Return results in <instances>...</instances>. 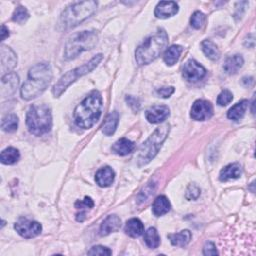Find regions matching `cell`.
I'll list each match as a JSON object with an SVG mask.
<instances>
[{"label":"cell","instance_id":"484cf974","mask_svg":"<svg viewBox=\"0 0 256 256\" xmlns=\"http://www.w3.org/2000/svg\"><path fill=\"white\" fill-rule=\"evenodd\" d=\"M20 158V153L18 149H16L14 147H8L4 149L1 152V155H0V160L3 164L11 165L16 163Z\"/></svg>","mask_w":256,"mask_h":256},{"label":"cell","instance_id":"7c38bea8","mask_svg":"<svg viewBox=\"0 0 256 256\" xmlns=\"http://www.w3.org/2000/svg\"><path fill=\"white\" fill-rule=\"evenodd\" d=\"M169 116V108L165 105L152 106L145 112V117L148 122L152 124H158L166 120Z\"/></svg>","mask_w":256,"mask_h":256},{"label":"cell","instance_id":"603a6c76","mask_svg":"<svg viewBox=\"0 0 256 256\" xmlns=\"http://www.w3.org/2000/svg\"><path fill=\"white\" fill-rule=\"evenodd\" d=\"M170 202L164 195L158 196L152 204V212L155 216H162L170 210Z\"/></svg>","mask_w":256,"mask_h":256},{"label":"cell","instance_id":"5b68a950","mask_svg":"<svg viewBox=\"0 0 256 256\" xmlns=\"http://www.w3.org/2000/svg\"><path fill=\"white\" fill-rule=\"evenodd\" d=\"M28 130L36 136L48 133L52 127V115L46 104H34L30 106L26 115Z\"/></svg>","mask_w":256,"mask_h":256},{"label":"cell","instance_id":"9c48e42d","mask_svg":"<svg viewBox=\"0 0 256 256\" xmlns=\"http://www.w3.org/2000/svg\"><path fill=\"white\" fill-rule=\"evenodd\" d=\"M14 229L24 238H33L40 234L42 226L37 221L29 220L27 218H20L14 224Z\"/></svg>","mask_w":256,"mask_h":256},{"label":"cell","instance_id":"7a4b0ae2","mask_svg":"<svg viewBox=\"0 0 256 256\" xmlns=\"http://www.w3.org/2000/svg\"><path fill=\"white\" fill-rule=\"evenodd\" d=\"M102 96L98 91L91 92L74 110V120L78 127L91 128L100 118L102 112Z\"/></svg>","mask_w":256,"mask_h":256},{"label":"cell","instance_id":"e0dca14e","mask_svg":"<svg viewBox=\"0 0 256 256\" xmlns=\"http://www.w3.org/2000/svg\"><path fill=\"white\" fill-rule=\"evenodd\" d=\"M114 176L115 174L113 169L111 167L106 166L98 170L95 176V180L100 187H108L112 184L114 180Z\"/></svg>","mask_w":256,"mask_h":256},{"label":"cell","instance_id":"d590c367","mask_svg":"<svg viewBox=\"0 0 256 256\" xmlns=\"http://www.w3.org/2000/svg\"><path fill=\"white\" fill-rule=\"evenodd\" d=\"M94 206V202L92 200V198L86 196L84 198V200H81V201H77L75 203V207L77 209H80V210H84V209H90Z\"/></svg>","mask_w":256,"mask_h":256},{"label":"cell","instance_id":"52a82bcc","mask_svg":"<svg viewBox=\"0 0 256 256\" xmlns=\"http://www.w3.org/2000/svg\"><path fill=\"white\" fill-rule=\"evenodd\" d=\"M169 133V125L164 124L153 132L149 138L141 145L138 153V164L145 165L156 156L162 143L165 141Z\"/></svg>","mask_w":256,"mask_h":256},{"label":"cell","instance_id":"e575fe53","mask_svg":"<svg viewBox=\"0 0 256 256\" xmlns=\"http://www.w3.org/2000/svg\"><path fill=\"white\" fill-rule=\"evenodd\" d=\"M89 255H101V256H105V255H111L112 251L104 246H101V245H97V246H93L89 251H88Z\"/></svg>","mask_w":256,"mask_h":256},{"label":"cell","instance_id":"4dcf8cb0","mask_svg":"<svg viewBox=\"0 0 256 256\" xmlns=\"http://www.w3.org/2000/svg\"><path fill=\"white\" fill-rule=\"evenodd\" d=\"M28 18H29V13H28L27 9L25 7H22V6L17 7L14 10L13 15H12V20L14 22L19 23V24L26 22Z\"/></svg>","mask_w":256,"mask_h":256},{"label":"cell","instance_id":"1f68e13d","mask_svg":"<svg viewBox=\"0 0 256 256\" xmlns=\"http://www.w3.org/2000/svg\"><path fill=\"white\" fill-rule=\"evenodd\" d=\"M204 22H205V15H204L200 11H196L193 13V15L191 16L190 23L194 28H196V29L201 28L203 26Z\"/></svg>","mask_w":256,"mask_h":256},{"label":"cell","instance_id":"d4e9b609","mask_svg":"<svg viewBox=\"0 0 256 256\" xmlns=\"http://www.w3.org/2000/svg\"><path fill=\"white\" fill-rule=\"evenodd\" d=\"M118 121H119V114L117 111H113L109 113L105 119L103 126H102V132L107 136L112 135L117 128Z\"/></svg>","mask_w":256,"mask_h":256},{"label":"cell","instance_id":"ffe728a7","mask_svg":"<svg viewBox=\"0 0 256 256\" xmlns=\"http://www.w3.org/2000/svg\"><path fill=\"white\" fill-rule=\"evenodd\" d=\"M134 149V143L130 141L127 138H121L117 140L113 146H112V151L117 155L120 156H125L129 153H131Z\"/></svg>","mask_w":256,"mask_h":256},{"label":"cell","instance_id":"ab89813d","mask_svg":"<svg viewBox=\"0 0 256 256\" xmlns=\"http://www.w3.org/2000/svg\"><path fill=\"white\" fill-rule=\"evenodd\" d=\"M0 35H1V41H3L6 37L9 36V31L6 28L5 25H2L1 26V32H0Z\"/></svg>","mask_w":256,"mask_h":256},{"label":"cell","instance_id":"7402d4cb","mask_svg":"<svg viewBox=\"0 0 256 256\" xmlns=\"http://www.w3.org/2000/svg\"><path fill=\"white\" fill-rule=\"evenodd\" d=\"M191 237H192L191 232L187 229L182 230L179 233L168 235V238H169L170 242H171V244L174 246H179V247H183L188 244L191 240Z\"/></svg>","mask_w":256,"mask_h":256},{"label":"cell","instance_id":"d6986e66","mask_svg":"<svg viewBox=\"0 0 256 256\" xmlns=\"http://www.w3.org/2000/svg\"><path fill=\"white\" fill-rule=\"evenodd\" d=\"M247 107H248V101L246 99L241 100L229 109L227 113V117L230 119V120L239 121L240 119L243 118Z\"/></svg>","mask_w":256,"mask_h":256},{"label":"cell","instance_id":"8d00e7d4","mask_svg":"<svg viewBox=\"0 0 256 256\" xmlns=\"http://www.w3.org/2000/svg\"><path fill=\"white\" fill-rule=\"evenodd\" d=\"M203 254L204 255H216L218 254L215 245L212 242H207L203 248Z\"/></svg>","mask_w":256,"mask_h":256},{"label":"cell","instance_id":"8992f818","mask_svg":"<svg viewBox=\"0 0 256 256\" xmlns=\"http://www.w3.org/2000/svg\"><path fill=\"white\" fill-rule=\"evenodd\" d=\"M98 41V35L95 31L84 30L73 34L67 40L64 48V58L71 60L76 58L84 51L92 49Z\"/></svg>","mask_w":256,"mask_h":256},{"label":"cell","instance_id":"3957f363","mask_svg":"<svg viewBox=\"0 0 256 256\" xmlns=\"http://www.w3.org/2000/svg\"><path fill=\"white\" fill-rule=\"evenodd\" d=\"M168 36L164 29L160 28L157 32L148 37L135 51V59L139 65H146L155 60L167 45Z\"/></svg>","mask_w":256,"mask_h":256},{"label":"cell","instance_id":"5bb4252c","mask_svg":"<svg viewBox=\"0 0 256 256\" xmlns=\"http://www.w3.org/2000/svg\"><path fill=\"white\" fill-rule=\"evenodd\" d=\"M17 64L16 54L7 46L1 47V71L3 73L12 70Z\"/></svg>","mask_w":256,"mask_h":256},{"label":"cell","instance_id":"9a60e30c","mask_svg":"<svg viewBox=\"0 0 256 256\" xmlns=\"http://www.w3.org/2000/svg\"><path fill=\"white\" fill-rule=\"evenodd\" d=\"M120 226H121V219L115 214L109 215L103 220V222H102L100 226V230H99L100 235L102 236L108 235L112 232L117 231L119 228H120Z\"/></svg>","mask_w":256,"mask_h":256},{"label":"cell","instance_id":"8fae6325","mask_svg":"<svg viewBox=\"0 0 256 256\" xmlns=\"http://www.w3.org/2000/svg\"><path fill=\"white\" fill-rule=\"evenodd\" d=\"M213 114V107L211 103L207 100L199 99L194 102L191 108L190 116L193 120L204 121L209 119Z\"/></svg>","mask_w":256,"mask_h":256},{"label":"cell","instance_id":"4316f807","mask_svg":"<svg viewBox=\"0 0 256 256\" xmlns=\"http://www.w3.org/2000/svg\"><path fill=\"white\" fill-rule=\"evenodd\" d=\"M182 52V47L180 45H172L166 49L164 53V61L167 65H174Z\"/></svg>","mask_w":256,"mask_h":256},{"label":"cell","instance_id":"44dd1931","mask_svg":"<svg viewBox=\"0 0 256 256\" xmlns=\"http://www.w3.org/2000/svg\"><path fill=\"white\" fill-rule=\"evenodd\" d=\"M125 232L131 237H139L144 232V225L140 219L131 218L126 222Z\"/></svg>","mask_w":256,"mask_h":256},{"label":"cell","instance_id":"2e32d148","mask_svg":"<svg viewBox=\"0 0 256 256\" xmlns=\"http://www.w3.org/2000/svg\"><path fill=\"white\" fill-rule=\"evenodd\" d=\"M241 173H242V168L240 164L231 163L221 170L219 179L221 181H228V180L237 179L241 176Z\"/></svg>","mask_w":256,"mask_h":256},{"label":"cell","instance_id":"83f0119b","mask_svg":"<svg viewBox=\"0 0 256 256\" xmlns=\"http://www.w3.org/2000/svg\"><path fill=\"white\" fill-rule=\"evenodd\" d=\"M144 241L149 248H157L160 245V236L154 227H150L146 230Z\"/></svg>","mask_w":256,"mask_h":256},{"label":"cell","instance_id":"f35d334b","mask_svg":"<svg viewBox=\"0 0 256 256\" xmlns=\"http://www.w3.org/2000/svg\"><path fill=\"white\" fill-rule=\"evenodd\" d=\"M126 101H127V103L129 104V106H131L134 110H138L139 102H138L137 98L132 97V96H128V97H126Z\"/></svg>","mask_w":256,"mask_h":256},{"label":"cell","instance_id":"cb8c5ba5","mask_svg":"<svg viewBox=\"0 0 256 256\" xmlns=\"http://www.w3.org/2000/svg\"><path fill=\"white\" fill-rule=\"evenodd\" d=\"M244 59L241 55L236 54L226 59L224 63V70L228 74H235L243 66Z\"/></svg>","mask_w":256,"mask_h":256},{"label":"cell","instance_id":"f546056e","mask_svg":"<svg viewBox=\"0 0 256 256\" xmlns=\"http://www.w3.org/2000/svg\"><path fill=\"white\" fill-rule=\"evenodd\" d=\"M18 127V117L15 114H7L2 118L1 128L5 132H14Z\"/></svg>","mask_w":256,"mask_h":256},{"label":"cell","instance_id":"836d02e7","mask_svg":"<svg viewBox=\"0 0 256 256\" xmlns=\"http://www.w3.org/2000/svg\"><path fill=\"white\" fill-rule=\"evenodd\" d=\"M200 195V189L199 187L195 184H191L188 186V188L186 190V198L188 200H194L197 199Z\"/></svg>","mask_w":256,"mask_h":256},{"label":"cell","instance_id":"4fadbf2b","mask_svg":"<svg viewBox=\"0 0 256 256\" xmlns=\"http://www.w3.org/2000/svg\"><path fill=\"white\" fill-rule=\"evenodd\" d=\"M178 12V5L174 1H160L154 11L155 16L160 19H166Z\"/></svg>","mask_w":256,"mask_h":256},{"label":"cell","instance_id":"f1b7e54d","mask_svg":"<svg viewBox=\"0 0 256 256\" xmlns=\"http://www.w3.org/2000/svg\"><path fill=\"white\" fill-rule=\"evenodd\" d=\"M201 48L203 53L205 54L209 59L215 61L219 58L220 53L217 46L210 40H204L201 42Z\"/></svg>","mask_w":256,"mask_h":256},{"label":"cell","instance_id":"d6a6232c","mask_svg":"<svg viewBox=\"0 0 256 256\" xmlns=\"http://www.w3.org/2000/svg\"><path fill=\"white\" fill-rule=\"evenodd\" d=\"M233 99V95L229 90H223L217 97V104L219 106H226L228 105Z\"/></svg>","mask_w":256,"mask_h":256},{"label":"cell","instance_id":"74e56055","mask_svg":"<svg viewBox=\"0 0 256 256\" xmlns=\"http://www.w3.org/2000/svg\"><path fill=\"white\" fill-rule=\"evenodd\" d=\"M157 93L163 98H168L174 93V87H162L157 90Z\"/></svg>","mask_w":256,"mask_h":256},{"label":"cell","instance_id":"30bf717a","mask_svg":"<svg viewBox=\"0 0 256 256\" xmlns=\"http://www.w3.org/2000/svg\"><path fill=\"white\" fill-rule=\"evenodd\" d=\"M206 74V70L201 64H199L194 59H189L186 61L182 68V75L184 79L190 82H196L202 79Z\"/></svg>","mask_w":256,"mask_h":256},{"label":"cell","instance_id":"ac0fdd59","mask_svg":"<svg viewBox=\"0 0 256 256\" xmlns=\"http://www.w3.org/2000/svg\"><path fill=\"white\" fill-rule=\"evenodd\" d=\"M2 94L10 95L14 93L15 89L18 86L19 78L15 73H7L2 77Z\"/></svg>","mask_w":256,"mask_h":256},{"label":"cell","instance_id":"277c9868","mask_svg":"<svg viewBox=\"0 0 256 256\" xmlns=\"http://www.w3.org/2000/svg\"><path fill=\"white\" fill-rule=\"evenodd\" d=\"M96 8L97 2L93 0L73 3L63 10L58 25L64 30L73 28L90 17L95 12Z\"/></svg>","mask_w":256,"mask_h":256},{"label":"cell","instance_id":"6da1fadb","mask_svg":"<svg viewBox=\"0 0 256 256\" xmlns=\"http://www.w3.org/2000/svg\"><path fill=\"white\" fill-rule=\"evenodd\" d=\"M52 77V69L48 63L42 62L32 66L29 69L27 80L22 85V98L31 100L38 97L46 90Z\"/></svg>","mask_w":256,"mask_h":256},{"label":"cell","instance_id":"ba28073f","mask_svg":"<svg viewBox=\"0 0 256 256\" xmlns=\"http://www.w3.org/2000/svg\"><path fill=\"white\" fill-rule=\"evenodd\" d=\"M102 58H103V55L97 54L89 62L85 63V64L75 68V69L70 70V71H68L67 73H65L59 79V81L54 85L53 90H52L53 95L55 97H59L79 77H82L83 75L88 74L89 72H91L94 69V68H96L97 65L100 63V61L102 60Z\"/></svg>","mask_w":256,"mask_h":256}]
</instances>
